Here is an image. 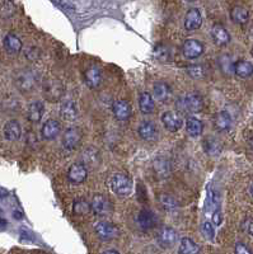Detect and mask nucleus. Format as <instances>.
Here are the masks:
<instances>
[{
    "label": "nucleus",
    "instance_id": "40",
    "mask_svg": "<svg viewBox=\"0 0 253 254\" xmlns=\"http://www.w3.org/2000/svg\"><path fill=\"white\" fill-rule=\"evenodd\" d=\"M243 229L246 233H248L250 235L253 236V220L252 219H248V220H246V223L243 224Z\"/></svg>",
    "mask_w": 253,
    "mask_h": 254
},
{
    "label": "nucleus",
    "instance_id": "17",
    "mask_svg": "<svg viewBox=\"0 0 253 254\" xmlns=\"http://www.w3.org/2000/svg\"><path fill=\"white\" fill-rule=\"evenodd\" d=\"M84 82L89 88H98L102 83L101 70L95 66H91L89 69H87L86 73H84Z\"/></svg>",
    "mask_w": 253,
    "mask_h": 254
},
{
    "label": "nucleus",
    "instance_id": "46",
    "mask_svg": "<svg viewBox=\"0 0 253 254\" xmlns=\"http://www.w3.org/2000/svg\"><path fill=\"white\" fill-rule=\"evenodd\" d=\"M250 191H251V195H252V197H253V183L251 184V188H250Z\"/></svg>",
    "mask_w": 253,
    "mask_h": 254
},
{
    "label": "nucleus",
    "instance_id": "6",
    "mask_svg": "<svg viewBox=\"0 0 253 254\" xmlns=\"http://www.w3.org/2000/svg\"><path fill=\"white\" fill-rule=\"evenodd\" d=\"M92 211L98 216H108L112 212V205L103 195H95L92 199Z\"/></svg>",
    "mask_w": 253,
    "mask_h": 254
},
{
    "label": "nucleus",
    "instance_id": "8",
    "mask_svg": "<svg viewBox=\"0 0 253 254\" xmlns=\"http://www.w3.org/2000/svg\"><path fill=\"white\" fill-rule=\"evenodd\" d=\"M87 177H88L87 167L84 164H80V163L73 164L67 170V179L73 184L83 183L87 179Z\"/></svg>",
    "mask_w": 253,
    "mask_h": 254
},
{
    "label": "nucleus",
    "instance_id": "20",
    "mask_svg": "<svg viewBox=\"0 0 253 254\" xmlns=\"http://www.w3.org/2000/svg\"><path fill=\"white\" fill-rule=\"evenodd\" d=\"M214 126L218 131L226 132L232 127V117L226 111H220L219 113H217L215 119H214Z\"/></svg>",
    "mask_w": 253,
    "mask_h": 254
},
{
    "label": "nucleus",
    "instance_id": "1",
    "mask_svg": "<svg viewBox=\"0 0 253 254\" xmlns=\"http://www.w3.org/2000/svg\"><path fill=\"white\" fill-rule=\"evenodd\" d=\"M176 106H177L178 111L183 113H198L204 108V101L196 93H187L178 98Z\"/></svg>",
    "mask_w": 253,
    "mask_h": 254
},
{
    "label": "nucleus",
    "instance_id": "28",
    "mask_svg": "<svg viewBox=\"0 0 253 254\" xmlns=\"http://www.w3.org/2000/svg\"><path fill=\"white\" fill-rule=\"evenodd\" d=\"M230 19H232L234 23H237V25H244V23H247L248 19H250V12H248V9H246L244 6H234V8L230 10Z\"/></svg>",
    "mask_w": 253,
    "mask_h": 254
},
{
    "label": "nucleus",
    "instance_id": "14",
    "mask_svg": "<svg viewBox=\"0 0 253 254\" xmlns=\"http://www.w3.org/2000/svg\"><path fill=\"white\" fill-rule=\"evenodd\" d=\"M202 25V16L200 10L192 8L186 13V17H185V28L187 31H196L198 28L201 27Z\"/></svg>",
    "mask_w": 253,
    "mask_h": 254
},
{
    "label": "nucleus",
    "instance_id": "45",
    "mask_svg": "<svg viewBox=\"0 0 253 254\" xmlns=\"http://www.w3.org/2000/svg\"><path fill=\"white\" fill-rule=\"evenodd\" d=\"M104 253H115V254H119V252L117 251H115V249H111V251H104Z\"/></svg>",
    "mask_w": 253,
    "mask_h": 254
},
{
    "label": "nucleus",
    "instance_id": "21",
    "mask_svg": "<svg viewBox=\"0 0 253 254\" xmlns=\"http://www.w3.org/2000/svg\"><path fill=\"white\" fill-rule=\"evenodd\" d=\"M202 147L204 151L208 155H219L221 153V142L219 139L214 138V136H206L202 141Z\"/></svg>",
    "mask_w": 253,
    "mask_h": 254
},
{
    "label": "nucleus",
    "instance_id": "12",
    "mask_svg": "<svg viewBox=\"0 0 253 254\" xmlns=\"http://www.w3.org/2000/svg\"><path fill=\"white\" fill-rule=\"evenodd\" d=\"M177 231L172 227H163L158 234V244L162 248H171L177 242Z\"/></svg>",
    "mask_w": 253,
    "mask_h": 254
},
{
    "label": "nucleus",
    "instance_id": "43",
    "mask_svg": "<svg viewBox=\"0 0 253 254\" xmlns=\"http://www.w3.org/2000/svg\"><path fill=\"white\" fill-rule=\"evenodd\" d=\"M8 196V191L4 190V188H0V199L4 198V197Z\"/></svg>",
    "mask_w": 253,
    "mask_h": 254
},
{
    "label": "nucleus",
    "instance_id": "41",
    "mask_svg": "<svg viewBox=\"0 0 253 254\" xmlns=\"http://www.w3.org/2000/svg\"><path fill=\"white\" fill-rule=\"evenodd\" d=\"M21 235H22V238H26V239H28V240L33 239L32 234L28 233V231H26V230H21Z\"/></svg>",
    "mask_w": 253,
    "mask_h": 254
},
{
    "label": "nucleus",
    "instance_id": "48",
    "mask_svg": "<svg viewBox=\"0 0 253 254\" xmlns=\"http://www.w3.org/2000/svg\"><path fill=\"white\" fill-rule=\"evenodd\" d=\"M252 56H253V49H252Z\"/></svg>",
    "mask_w": 253,
    "mask_h": 254
},
{
    "label": "nucleus",
    "instance_id": "35",
    "mask_svg": "<svg viewBox=\"0 0 253 254\" xmlns=\"http://www.w3.org/2000/svg\"><path fill=\"white\" fill-rule=\"evenodd\" d=\"M187 74L190 77L195 78V79H201L206 75V70L202 65H191L187 68Z\"/></svg>",
    "mask_w": 253,
    "mask_h": 254
},
{
    "label": "nucleus",
    "instance_id": "23",
    "mask_svg": "<svg viewBox=\"0 0 253 254\" xmlns=\"http://www.w3.org/2000/svg\"><path fill=\"white\" fill-rule=\"evenodd\" d=\"M139 108H140L141 113L150 114L156 110V103L149 93L144 92L139 95Z\"/></svg>",
    "mask_w": 253,
    "mask_h": 254
},
{
    "label": "nucleus",
    "instance_id": "47",
    "mask_svg": "<svg viewBox=\"0 0 253 254\" xmlns=\"http://www.w3.org/2000/svg\"><path fill=\"white\" fill-rule=\"evenodd\" d=\"M185 1H190V3H192V1H196V0H185Z\"/></svg>",
    "mask_w": 253,
    "mask_h": 254
},
{
    "label": "nucleus",
    "instance_id": "26",
    "mask_svg": "<svg viewBox=\"0 0 253 254\" xmlns=\"http://www.w3.org/2000/svg\"><path fill=\"white\" fill-rule=\"evenodd\" d=\"M153 93H154V98L158 99L160 102L168 101V98L171 97V88L164 82H158L153 86Z\"/></svg>",
    "mask_w": 253,
    "mask_h": 254
},
{
    "label": "nucleus",
    "instance_id": "44",
    "mask_svg": "<svg viewBox=\"0 0 253 254\" xmlns=\"http://www.w3.org/2000/svg\"><path fill=\"white\" fill-rule=\"evenodd\" d=\"M5 225H6V221L4 220V219L0 218V226H5Z\"/></svg>",
    "mask_w": 253,
    "mask_h": 254
},
{
    "label": "nucleus",
    "instance_id": "19",
    "mask_svg": "<svg viewBox=\"0 0 253 254\" xmlns=\"http://www.w3.org/2000/svg\"><path fill=\"white\" fill-rule=\"evenodd\" d=\"M4 136H5L6 140L9 141L19 140V138L22 136V129L18 121L12 119V121H8L5 123V126H4Z\"/></svg>",
    "mask_w": 253,
    "mask_h": 254
},
{
    "label": "nucleus",
    "instance_id": "39",
    "mask_svg": "<svg viewBox=\"0 0 253 254\" xmlns=\"http://www.w3.org/2000/svg\"><path fill=\"white\" fill-rule=\"evenodd\" d=\"M52 1L60 5L61 8H64V9H73V4H71L70 0H52Z\"/></svg>",
    "mask_w": 253,
    "mask_h": 254
},
{
    "label": "nucleus",
    "instance_id": "38",
    "mask_svg": "<svg viewBox=\"0 0 253 254\" xmlns=\"http://www.w3.org/2000/svg\"><path fill=\"white\" fill-rule=\"evenodd\" d=\"M234 252L237 254H250V253H252V251L248 248L247 245L243 244V243H237V244H235Z\"/></svg>",
    "mask_w": 253,
    "mask_h": 254
},
{
    "label": "nucleus",
    "instance_id": "7",
    "mask_svg": "<svg viewBox=\"0 0 253 254\" xmlns=\"http://www.w3.org/2000/svg\"><path fill=\"white\" fill-rule=\"evenodd\" d=\"M204 45L197 40H187L185 41L182 47V52L185 57L189 60H195L204 54Z\"/></svg>",
    "mask_w": 253,
    "mask_h": 254
},
{
    "label": "nucleus",
    "instance_id": "2",
    "mask_svg": "<svg viewBox=\"0 0 253 254\" xmlns=\"http://www.w3.org/2000/svg\"><path fill=\"white\" fill-rule=\"evenodd\" d=\"M111 190L115 195L119 197H127L128 195H131L132 191V183L130 181V178L124 173H117L111 178Z\"/></svg>",
    "mask_w": 253,
    "mask_h": 254
},
{
    "label": "nucleus",
    "instance_id": "37",
    "mask_svg": "<svg viewBox=\"0 0 253 254\" xmlns=\"http://www.w3.org/2000/svg\"><path fill=\"white\" fill-rule=\"evenodd\" d=\"M219 65L224 73H226V74L234 73V64H233L232 60H230L229 56H223V57L220 58Z\"/></svg>",
    "mask_w": 253,
    "mask_h": 254
},
{
    "label": "nucleus",
    "instance_id": "34",
    "mask_svg": "<svg viewBox=\"0 0 253 254\" xmlns=\"http://www.w3.org/2000/svg\"><path fill=\"white\" fill-rule=\"evenodd\" d=\"M154 57L157 58V60H159V61L162 62H165L169 60V56H171V54H169V50L167 49L165 46H163V45H158V46L154 49Z\"/></svg>",
    "mask_w": 253,
    "mask_h": 254
},
{
    "label": "nucleus",
    "instance_id": "3",
    "mask_svg": "<svg viewBox=\"0 0 253 254\" xmlns=\"http://www.w3.org/2000/svg\"><path fill=\"white\" fill-rule=\"evenodd\" d=\"M14 82L17 88H18L21 92L28 93L36 86L37 75L34 71L30 70V69H25V70L18 71V74L15 75Z\"/></svg>",
    "mask_w": 253,
    "mask_h": 254
},
{
    "label": "nucleus",
    "instance_id": "27",
    "mask_svg": "<svg viewBox=\"0 0 253 254\" xmlns=\"http://www.w3.org/2000/svg\"><path fill=\"white\" fill-rule=\"evenodd\" d=\"M186 131L190 136L192 138H197L204 131V125L198 118L196 117H189L186 119Z\"/></svg>",
    "mask_w": 253,
    "mask_h": 254
},
{
    "label": "nucleus",
    "instance_id": "15",
    "mask_svg": "<svg viewBox=\"0 0 253 254\" xmlns=\"http://www.w3.org/2000/svg\"><path fill=\"white\" fill-rule=\"evenodd\" d=\"M211 38L218 46H226L230 42V34L225 27L220 25H215L211 28Z\"/></svg>",
    "mask_w": 253,
    "mask_h": 254
},
{
    "label": "nucleus",
    "instance_id": "10",
    "mask_svg": "<svg viewBox=\"0 0 253 254\" xmlns=\"http://www.w3.org/2000/svg\"><path fill=\"white\" fill-rule=\"evenodd\" d=\"M82 140V132L76 127H70L64 132L63 136V145L67 150H73L76 146H79Z\"/></svg>",
    "mask_w": 253,
    "mask_h": 254
},
{
    "label": "nucleus",
    "instance_id": "32",
    "mask_svg": "<svg viewBox=\"0 0 253 254\" xmlns=\"http://www.w3.org/2000/svg\"><path fill=\"white\" fill-rule=\"evenodd\" d=\"M158 199H159V203H160L165 210H168V211L176 210V208L178 207V202L174 199V197L169 196V195H167V193L160 195V196L158 197Z\"/></svg>",
    "mask_w": 253,
    "mask_h": 254
},
{
    "label": "nucleus",
    "instance_id": "9",
    "mask_svg": "<svg viewBox=\"0 0 253 254\" xmlns=\"http://www.w3.org/2000/svg\"><path fill=\"white\" fill-rule=\"evenodd\" d=\"M137 134L143 139L144 141H156L158 139V127L154 122L152 121H144L140 123L139 129H137Z\"/></svg>",
    "mask_w": 253,
    "mask_h": 254
},
{
    "label": "nucleus",
    "instance_id": "33",
    "mask_svg": "<svg viewBox=\"0 0 253 254\" xmlns=\"http://www.w3.org/2000/svg\"><path fill=\"white\" fill-rule=\"evenodd\" d=\"M154 169H156L158 175H160V177H167L169 174V170H171L169 169V164L164 159H157L154 162Z\"/></svg>",
    "mask_w": 253,
    "mask_h": 254
},
{
    "label": "nucleus",
    "instance_id": "30",
    "mask_svg": "<svg viewBox=\"0 0 253 254\" xmlns=\"http://www.w3.org/2000/svg\"><path fill=\"white\" fill-rule=\"evenodd\" d=\"M180 254H196L200 253V247L193 242L192 239L183 238L181 240L180 249H178Z\"/></svg>",
    "mask_w": 253,
    "mask_h": 254
},
{
    "label": "nucleus",
    "instance_id": "31",
    "mask_svg": "<svg viewBox=\"0 0 253 254\" xmlns=\"http://www.w3.org/2000/svg\"><path fill=\"white\" fill-rule=\"evenodd\" d=\"M92 206L86 199H76L73 205V214L76 216H86L91 212Z\"/></svg>",
    "mask_w": 253,
    "mask_h": 254
},
{
    "label": "nucleus",
    "instance_id": "18",
    "mask_svg": "<svg viewBox=\"0 0 253 254\" xmlns=\"http://www.w3.org/2000/svg\"><path fill=\"white\" fill-rule=\"evenodd\" d=\"M41 134H42V138L45 140H54L59 136L60 134V123L55 119H49L46 121L42 126V130H41Z\"/></svg>",
    "mask_w": 253,
    "mask_h": 254
},
{
    "label": "nucleus",
    "instance_id": "25",
    "mask_svg": "<svg viewBox=\"0 0 253 254\" xmlns=\"http://www.w3.org/2000/svg\"><path fill=\"white\" fill-rule=\"evenodd\" d=\"M43 112H45V106L42 102H33L28 107V119L32 123H38L42 119Z\"/></svg>",
    "mask_w": 253,
    "mask_h": 254
},
{
    "label": "nucleus",
    "instance_id": "42",
    "mask_svg": "<svg viewBox=\"0 0 253 254\" xmlns=\"http://www.w3.org/2000/svg\"><path fill=\"white\" fill-rule=\"evenodd\" d=\"M13 215H14V219H17V220H21V219H23V214L19 211H14L13 212Z\"/></svg>",
    "mask_w": 253,
    "mask_h": 254
},
{
    "label": "nucleus",
    "instance_id": "4",
    "mask_svg": "<svg viewBox=\"0 0 253 254\" xmlns=\"http://www.w3.org/2000/svg\"><path fill=\"white\" fill-rule=\"evenodd\" d=\"M43 95L47 101L55 102L61 98V95L64 93V85L60 80L49 79L43 83Z\"/></svg>",
    "mask_w": 253,
    "mask_h": 254
},
{
    "label": "nucleus",
    "instance_id": "24",
    "mask_svg": "<svg viewBox=\"0 0 253 254\" xmlns=\"http://www.w3.org/2000/svg\"><path fill=\"white\" fill-rule=\"evenodd\" d=\"M234 73L235 75H238L239 78L247 79L253 75V64L246 60H239V61L234 62Z\"/></svg>",
    "mask_w": 253,
    "mask_h": 254
},
{
    "label": "nucleus",
    "instance_id": "22",
    "mask_svg": "<svg viewBox=\"0 0 253 254\" xmlns=\"http://www.w3.org/2000/svg\"><path fill=\"white\" fill-rule=\"evenodd\" d=\"M4 49L9 54H18L22 50V41L19 37H17L13 33H8L5 37H4L3 41Z\"/></svg>",
    "mask_w": 253,
    "mask_h": 254
},
{
    "label": "nucleus",
    "instance_id": "36",
    "mask_svg": "<svg viewBox=\"0 0 253 254\" xmlns=\"http://www.w3.org/2000/svg\"><path fill=\"white\" fill-rule=\"evenodd\" d=\"M201 233L202 235L206 239H209V240H214V239H215V227H214L213 224L209 223V221L202 223Z\"/></svg>",
    "mask_w": 253,
    "mask_h": 254
},
{
    "label": "nucleus",
    "instance_id": "11",
    "mask_svg": "<svg viewBox=\"0 0 253 254\" xmlns=\"http://www.w3.org/2000/svg\"><path fill=\"white\" fill-rule=\"evenodd\" d=\"M162 123L169 132H177L178 130L182 129L183 119L181 118L180 114L168 111L162 114Z\"/></svg>",
    "mask_w": 253,
    "mask_h": 254
},
{
    "label": "nucleus",
    "instance_id": "13",
    "mask_svg": "<svg viewBox=\"0 0 253 254\" xmlns=\"http://www.w3.org/2000/svg\"><path fill=\"white\" fill-rule=\"evenodd\" d=\"M137 224L140 225L141 229L150 230L158 224V219H157L156 214H154L152 210L143 208V210L139 212V215H137Z\"/></svg>",
    "mask_w": 253,
    "mask_h": 254
},
{
    "label": "nucleus",
    "instance_id": "5",
    "mask_svg": "<svg viewBox=\"0 0 253 254\" xmlns=\"http://www.w3.org/2000/svg\"><path fill=\"white\" fill-rule=\"evenodd\" d=\"M95 231L101 240H111V239L117 238L120 234L116 225L112 223H107V221L98 223L95 227Z\"/></svg>",
    "mask_w": 253,
    "mask_h": 254
},
{
    "label": "nucleus",
    "instance_id": "29",
    "mask_svg": "<svg viewBox=\"0 0 253 254\" xmlns=\"http://www.w3.org/2000/svg\"><path fill=\"white\" fill-rule=\"evenodd\" d=\"M60 114L63 118L67 119V121L75 119L78 117V108H76L75 103L73 101H65L61 104Z\"/></svg>",
    "mask_w": 253,
    "mask_h": 254
},
{
    "label": "nucleus",
    "instance_id": "16",
    "mask_svg": "<svg viewBox=\"0 0 253 254\" xmlns=\"http://www.w3.org/2000/svg\"><path fill=\"white\" fill-rule=\"evenodd\" d=\"M112 112L115 118L117 121H121V122L127 121L131 117V107H130V104L126 101L115 102L112 106Z\"/></svg>",
    "mask_w": 253,
    "mask_h": 254
}]
</instances>
